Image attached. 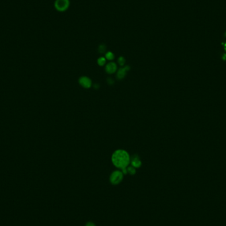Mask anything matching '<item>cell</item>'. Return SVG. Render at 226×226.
Listing matches in <instances>:
<instances>
[{
  "instance_id": "obj_1",
  "label": "cell",
  "mask_w": 226,
  "mask_h": 226,
  "mask_svg": "<svg viewBox=\"0 0 226 226\" xmlns=\"http://www.w3.org/2000/svg\"><path fill=\"white\" fill-rule=\"evenodd\" d=\"M130 158L128 153L123 150L115 151L112 155V162L116 167L123 169L126 168L130 163Z\"/></svg>"
},
{
  "instance_id": "obj_4",
  "label": "cell",
  "mask_w": 226,
  "mask_h": 226,
  "mask_svg": "<svg viewBox=\"0 0 226 226\" xmlns=\"http://www.w3.org/2000/svg\"><path fill=\"white\" fill-rule=\"evenodd\" d=\"M79 84L84 88H90L91 86V80L90 79L87 77H81L79 79Z\"/></svg>"
},
{
  "instance_id": "obj_13",
  "label": "cell",
  "mask_w": 226,
  "mask_h": 226,
  "mask_svg": "<svg viewBox=\"0 0 226 226\" xmlns=\"http://www.w3.org/2000/svg\"><path fill=\"white\" fill-rule=\"evenodd\" d=\"M85 226H95V224H94L93 223H92V222H88Z\"/></svg>"
},
{
  "instance_id": "obj_2",
  "label": "cell",
  "mask_w": 226,
  "mask_h": 226,
  "mask_svg": "<svg viewBox=\"0 0 226 226\" xmlns=\"http://www.w3.org/2000/svg\"><path fill=\"white\" fill-rule=\"evenodd\" d=\"M70 6V0H56L54 7L59 12H64L68 10Z\"/></svg>"
},
{
  "instance_id": "obj_10",
  "label": "cell",
  "mask_w": 226,
  "mask_h": 226,
  "mask_svg": "<svg viewBox=\"0 0 226 226\" xmlns=\"http://www.w3.org/2000/svg\"><path fill=\"white\" fill-rule=\"evenodd\" d=\"M127 172L129 173L130 175H134L135 173V167H134L133 166H129L128 167H127Z\"/></svg>"
},
{
  "instance_id": "obj_9",
  "label": "cell",
  "mask_w": 226,
  "mask_h": 226,
  "mask_svg": "<svg viewBox=\"0 0 226 226\" xmlns=\"http://www.w3.org/2000/svg\"><path fill=\"white\" fill-rule=\"evenodd\" d=\"M106 58H104V57H100L99 58V59L97 60V63L100 66H103L106 63Z\"/></svg>"
},
{
  "instance_id": "obj_11",
  "label": "cell",
  "mask_w": 226,
  "mask_h": 226,
  "mask_svg": "<svg viewBox=\"0 0 226 226\" xmlns=\"http://www.w3.org/2000/svg\"><path fill=\"white\" fill-rule=\"evenodd\" d=\"M98 51H99V53H101V54H103V53L105 52L106 51V46H105V45L103 44H101L100 46H99V48H98Z\"/></svg>"
},
{
  "instance_id": "obj_5",
  "label": "cell",
  "mask_w": 226,
  "mask_h": 226,
  "mask_svg": "<svg viewBox=\"0 0 226 226\" xmlns=\"http://www.w3.org/2000/svg\"><path fill=\"white\" fill-rule=\"evenodd\" d=\"M131 163H132V166L135 167V168H138V167H141L142 161H140L138 155H134L132 159H131Z\"/></svg>"
},
{
  "instance_id": "obj_7",
  "label": "cell",
  "mask_w": 226,
  "mask_h": 226,
  "mask_svg": "<svg viewBox=\"0 0 226 226\" xmlns=\"http://www.w3.org/2000/svg\"><path fill=\"white\" fill-rule=\"evenodd\" d=\"M130 70V67L129 66H125L123 68H121L119 70L118 73H117V78H118L119 79H121L124 78L126 74V71Z\"/></svg>"
},
{
  "instance_id": "obj_6",
  "label": "cell",
  "mask_w": 226,
  "mask_h": 226,
  "mask_svg": "<svg viewBox=\"0 0 226 226\" xmlns=\"http://www.w3.org/2000/svg\"><path fill=\"white\" fill-rule=\"evenodd\" d=\"M117 69L116 64L114 62H110L106 66V71L108 74H113L115 73Z\"/></svg>"
},
{
  "instance_id": "obj_12",
  "label": "cell",
  "mask_w": 226,
  "mask_h": 226,
  "mask_svg": "<svg viewBox=\"0 0 226 226\" xmlns=\"http://www.w3.org/2000/svg\"><path fill=\"white\" fill-rule=\"evenodd\" d=\"M118 62L120 66H124L125 64V58L123 56L119 57V60H118Z\"/></svg>"
},
{
  "instance_id": "obj_3",
  "label": "cell",
  "mask_w": 226,
  "mask_h": 226,
  "mask_svg": "<svg viewBox=\"0 0 226 226\" xmlns=\"http://www.w3.org/2000/svg\"><path fill=\"white\" fill-rule=\"evenodd\" d=\"M123 179V173L120 171H115L113 172L110 177L111 183L112 184H119Z\"/></svg>"
},
{
  "instance_id": "obj_8",
  "label": "cell",
  "mask_w": 226,
  "mask_h": 226,
  "mask_svg": "<svg viewBox=\"0 0 226 226\" xmlns=\"http://www.w3.org/2000/svg\"><path fill=\"white\" fill-rule=\"evenodd\" d=\"M105 58L108 60H112L115 58V55L112 52L108 51L105 54Z\"/></svg>"
}]
</instances>
